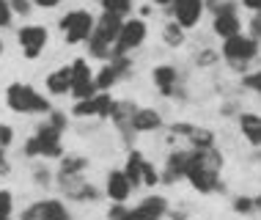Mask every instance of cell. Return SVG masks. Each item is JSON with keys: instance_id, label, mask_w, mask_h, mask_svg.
<instances>
[{"instance_id": "1", "label": "cell", "mask_w": 261, "mask_h": 220, "mask_svg": "<svg viewBox=\"0 0 261 220\" xmlns=\"http://www.w3.org/2000/svg\"><path fill=\"white\" fill-rule=\"evenodd\" d=\"M220 171H223V154L212 149H195L190 168L185 174V179L193 184V190L198 193H215L220 187Z\"/></svg>"}, {"instance_id": "2", "label": "cell", "mask_w": 261, "mask_h": 220, "mask_svg": "<svg viewBox=\"0 0 261 220\" xmlns=\"http://www.w3.org/2000/svg\"><path fill=\"white\" fill-rule=\"evenodd\" d=\"M121 22H124V17H116V14H108V11L94 22V31L88 36V53L94 58H110L113 55V44L118 39Z\"/></svg>"}, {"instance_id": "3", "label": "cell", "mask_w": 261, "mask_h": 220, "mask_svg": "<svg viewBox=\"0 0 261 220\" xmlns=\"http://www.w3.org/2000/svg\"><path fill=\"white\" fill-rule=\"evenodd\" d=\"M6 105L14 110V113H50L53 105L47 96H41L33 86H28V83H11L9 88H6Z\"/></svg>"}, {"instance_id": "4", "label": "cell", "mask_w": 261, "mask_h": 220, "mask_svg": "<svg viewBox=\"0 0 261 220\" xmlns=\"http://www.w3.org/2000/svg\"><path fill=\"white\" fill-rule=\"evenodd\" d=\"M61 132L58 127H53L50 121L41 124L36 135L22 146V154L25 157H63V146H61Z\"/></svg>"}, {"instance_id": "5", "label": "cell", "mask_w": 261, "mask_h": 220, "mask_svg": "<svg viewBox=\"0 0 261 220\" xmlns=\"http://www.w3.org/2000/svg\"><path fill=\"white\" fill-rule=\"evenodd\" d=\"M256 55H258V39L242 36V33L223 39V58L228 61L231 69H237V72H242Z\"/></svg>"}, {"instance_id": "6", "label": "cell", "mask_w": 261, "mask_h": 220, "mask_svg": "<svg viewBox=\"0 0 261 220\" xmlns=\"http://www.w3.org/2000/svg\"><path fill=\"white\" fill-rule=\"evenodd\" d=\"M94 22H96V19L91 17V11L74 9V11L63 14L58 25H61V31H63L66 44H80V41H88L91 31H94Z\"/></svg>"}, {"instance_id": "7", "label": "cell", "mask_w": 261, "mask_h": 220, "mask_svg": "<svg viewBox=\"0 0 261 220\" xmlns=\"http://www.w3.org/2000/svg\"><path fill=\"white\" fill-rule=\"evenodd\" d=\"M146 33H149V28H146V22L138 19V17L129 19V22H121V31H118V39H116V44H113L110 58L126 55V53H132V50H138L146 41Z\"/></svg>"}, {"instance_id": "8", "label": "cell", "mask_w": 261, "mask_h": 220, "mask_svg": "<svg viewBox=\"0 0 261 220\" xmlns=\"http://www.w3.org/2000/svg\"><path fill=\"white\" fill-rule=\"evenodd\" d=\"M113 99L108 91H96L94 96L88 99H77L72 113L77 118H110V110H113Z\"/></svg>"}, {"instance_id": "9", "label": "cell", "mask_w": 261, "mask_h": 220, "mask_svg": "<svg viewBox=\"0 0 261 220\" xmlns=\"http://www.w3.org/2000/svg\"><path fill=\"white\" fill-rule=\"evenodd\" d=\"M215 33L220 39H228V36H237V33H242V22H239V14H237V6L228 3V0H215Z\"/></svg>"}, {"instance_id": "10", "label": "cell", "mask_w": 261, "mask_h": 220, "mask_svg": "<svg viewBox=\"0 0 261 220\" xmlns=\"http://www.w3.org/2000/svg\"><path fill=\"white\" fill-rule=\"evenodd\" d=\"M168 215V201L162 195H146L138 207H124L121 220H162Z\"/></svg>"}, {"instance_id": "11", "label": "cell", "mask_w": 261, "mask_h": 220, "mask_svg": "<svg viewBox=\"0 0 261 220\" xmlns=\"http://www.w3.org/2000/svg\"><path fill=\"white\" fill-rule=\"evenodd\" d=\"M17 39H19V47H22V55L28 61H33L44 53L47 41H50V33L41 25H25V28H19Z\"/></svg>"}, {"instance_id": "12", "label": "cell", "mask_w": 261, "mask_h": 220, "mask_svg": "<svg viewBox=\"0 0 261 220\" xmlns=\"http://www.w3.org/2000/svg\"><path fill=\"white\" fill-rule=\"evenodd\" d=\"M69 69H72V94H74V99H88V96H94L96 91H99L86 58H74L72 63H69Z\"/></svg>"}, {"instance_id": "13", "label": "cell", "mask_w": 261, "mask_h": 220, "mask_svg": "<svg viewBox=\"0 0 261 220\" xmlns=\"http://www.w3.org/2000/svg\"><path fill=\"white\" fill-rule=\"evenodd\" d=\"M19 220H72V212L63 207V201H58V198H47V201L31 204Z\"/></svg>"}, {"instance_id": "14", "label": "cell", "mask_w": 261, "mask_h": 220, "mask_svg": "<svg viewBox=\"0 0 261 220\" xmlns=\"http://www.w3.org/2000/svg\"><path fill=\"white\" fill-rule=\"evenodd\" d=\"M173 6V22H179L181 28H195L201 22V14L206 9L203 0H171Z\"/></svg>"}, {"instance_id": "15", "label": "cell", "mask_w": 261, "mask_h": 220, "mask_svg": "<svg viewBox=\"0 0 261 220\" xmlns=\"http://www.w3.org/2000/svg\"><path fill=\"white\" fill-rule=\"evenodd\" d=\"M193 152H195V149H176V152H171V154H168L165 171H162L160 182H165V184H173L176 179H181V176L187 174V168H190V160H193Z\"/></svg>"}, {"instance_id": "16", "label": "cell", "mask_w": 261, "mask_h": 220, "mask_svg": "<svg viewBox=\"0 0 261 220\" xmlns=\"http://www.w3.org/2000/svg\"><path fill=\"white\" fill-rule=\"evenodd\" d=\"M129 66H132V63H129V58H126V55H116V58H110L108 66H102V72L94 77V80H96V88H99V91L113 88L126 72H129Z\"/></svg>"}, {"instance_id": "17", "label": "cell", "mask_w": 261, "mask_h": 220, "mask_svg": "<svg viewBox=\"0 0 261 220\" xmlns=\"http://www.w3.org/2000/svg\"><path fill=\"white\" fill-rule=\"evenodd\" d=\"M58 182H61L63 193L69 198H74V201H99V190L83 179V174L80 176H61Z\"/></svg>"}, {"instance_id": "18", "label": "cell", "mask_w": 261, "mask_h": 220, "mask_svg": "<svg viewBox=\"0 0 261 220\" xmlns=\"http://www.w3.org/2000/svg\"><path fill=\"white\" fill-rule=\"evenodd\" d=\"M151 80H154V86L160 88L162 96H176L179 94V72H176V66H171V63L154 66Z\"/></svg>"}, {"instance_id": "19", "label": "cell", "mask_w": 261, "mask_h": 220, "mask_svg": "<svg viewBox=\"0 0 261 220\" xmlns=\"http://www.w3.org/2000/svg\"><path fill=\"white\" fill-rule=\"evenodd\" d=\"M132 113H135V105L132 102H113V110H110V118L116 121L118 132H121V138L129 143L132 140Z\"/></svg>"}, {"instance_id": "20", "label": "cell", "mask_w": 261, "mask_h": 220, "mask_svg": "<svg viewBox=\"0 0 261 220\" xmlns=\"http://www.w3.org/2000/svg\"><path fill=\"white\" fill-rule=\"evenodd\" d=\"M132 193V184L124 171H110L108 174V198L113 204H124Z\"/></svg>"}, {"instance_id": "21", "label": "cell", "mask_w": 261, "mask_h": 220, "mask_svg": "<svg viewBox=\"0 0 261 220\" xmlns=\"http://www.w3.org/2000/svg\"><path fill=\"white\" fill-rule=\"evenodd\" d=\"M162 127V116L154 108H135L132 113V130L135 132H154Z\"/></svg>"}, {"instance_id": "22", "label": "cell", "mask_w": 261, "mask_h": 220, "mask_svg": "<svg viewBox=\"0 0 261 220\" xmlns=\"http://www.w3.org/2000/svg\"><path fill=\"white\" fill-rule=\"evenodd\" d=\"M47 91L53 96H66L72 91V69L69 66H61L55 69L53 75H47Z\"/></svg>"}, {"instance_id": "23", "label": "cell", "mask_w": 261, "mask_h": 220, "mask_svg": "<svg viewBox=\"0 0 261 220\" xmlns=\"http://www.w3.org/2000/svg\"><path fill=\"white\" fill-rule=\"evenodd\" d=\"M239 130L250 146H261V116L256 113H242L239 116Z\"/></svg>"}, {"instance_id": "24", "label": "cell", "mask_w": 261, "mask_h": 220, "mask_svg": "<svg viewBox=\"0 0 261 220\" xmlns=\"http://www.w3.org/2000/svg\"><path fill=\"white\" fill-rule=\"evenodd\" d=\"M143 162H146L143 152H138V149L129 152V160H126L124 174H126V179H129L132 187H140V184H143Z\"/></svg>"}, {"instance_id": "25", "label": "cell", "mask_w": 261, "mask_h": 220, "mask_svg": "<svg viewBox=\"0 0 261 220\" xmlns=\"http://www.w3.org/2000/svg\"><path fill=\"white\" fill-rule=\"evenodd\" d=\"M88 168V160L80 157V154H69V157L61 160V176H80Z\"/></svg>"}, {"instance_id": "26", "label": "cell", "mask_w": 261, "mask_h": 220, "mask_svg": "<svg viewBox=\"0 0 261 220\" xmlns=\"http://www.w3.org/2000/svg\"><path fill=\"white\" fill-rule=\"evenodd\" d=\"M190 146L193 149H212L215 146V132L212 130H201V127H193V132L187 135Z\"/></svg>"}, {"instance_id": "27", "label": "cell", "mask_w": 261, "mask_h": 220, "mask_svg": "<svg viewBox=\"0 0 261 220\" xmlns=\"http://www.w3.org/2000/svg\"><path fill=\"white\" fill-rule=\"evenodd\" d=\"M162 39H165L168 47H181L185 44V28H181L179 22H168L165 28H162Z\"/></svg>"}, {"instance_id": "28", "label": "cell", "mask_w": 261, "mask_h": 220, "mask_svg": "<svg viewBox=\"0 0 261 220\" xmlns=\"http://www.w3.org/2000/svg\"><path fill=\"white\" fill-rule=\"evenodd\" d=\"M102 9L108 14H116V17H124L132 11V0H102Z\"/></svg>"}, {"instance_id": "29", "label": "cell", "mask_w": 261, "mask_h": 220, "mask_svg": "<svg viewBox=\"0 0 261 220\" xmlns=\"http://www.w3.org/2000/svg\"><path fill=\"white\" fill-rule=\"evenodd\" d=\"M14 212V195L9 190H0V220H9Z\"/></svg>"}, {"instance_id": "30", "label": "cell", "mask_w": 261, "mask_h": 220, "mask_svg": "<svg viewBox=\"0 0 261 220\" xmlns=\"http://www.w3.org/2000/svg\"><path fill=\"white\" fill-rule=\"evenodd\" d=\"M160 182V174H157V168L151 165L149 160L143 162V184H149V187H154V184Z\"/></svg>"}, {"instance_id": "31", "label": "cell", "mask_w": 261, "mask_h": 220, "mask_svg": "<svg viewBox=\"0 0 261 220\" xmlns=\"http://www.w3.org/2000/svg\"><path fill=\"white\" fill-rule=\"evenodd\" d=\"M234 209L239 212V215H248V212H253V209H256V201H253V198H237V201H234Z\"/></svg>"}, {"instance_id": "32", "label": "cell", "mask_w": 261, "mask_h": 220, "mask_svg": "<svg viewBox=\"0 0 261 220\" xmlns=\"http://www.w3.org/2000/svg\"><path fill=\"white\" fill-rule=\"evenodd\" d=\"M11 17H14V11H11L9 0H0V28H9L11 25Z\"/></svg>"}, {"instance_id": "33", "label": "cell", "mask_w": 261, "mask_h": 220, "mask_svg": "<svg viewBox=\"0 0 261 220\" xmlns=\"http://www.w3.org/2000/svg\"><path fill=\"white\" fill-rule=\"evenodd\" d=\"M9 6H11V11L14 14H22V17H28L31 14V0H9Z\"/></svg>"}, {"instance_id": "34", "label": "cell", "mask_w": 261, "mask_h": 220, "mask_svg": "<svg viewBox=\"0 0 261 220\" xmlns=\"http://www.w3.org/2000/svg\"><path fill=\"white\" fill-rule=\"evenodd\" d=\"M11 140H14V130L9 124H0V149L11 146Z\"/></svg>"}, {"instance_id": "35", "label": "cell", "mask_w": 261, "mask_h": 220, "mask_svg": "<svg viewBox=\"0 0 261 220\" xmlns=\"http://www.w3.org/2000/svg\"><path fill=\"white\" fill-rule=\"evenodd\" d=\"M245 88H253L261 96V72H253V75L245 77Z\"/></svg>"}, {"instance_id": "36", "label": "cell", "mask_w": 261, "mask_h": 220, "mask_svg": "<svg viewBox=\"0 0 261 220\" xmlns=\"http://www.w3.org/2000/svg\"><path fill=\"white\" fill-rule=\"evenodd\" d=\"M250 33L253 39H261V11H256V17L250 19Z\"/></svg>"}, {"instance_id": "37", "label": "cell", "mask_w": 261, "mask_h": 220, "mask_svg": "<svg viewBox=\"0 0 261 220\" xmlns=\"http://www.w3.org/2000/svg\"><path fill=\"white\" fill-rule=\"evenodd\" d=\"M33 176H36V184H50V171L47 168H36Z\"/></svg>"}, {"instance_id": "38", "label": "cell", "mask_w": 261, "mask_h": 220, "mask_svg": "<svg viewBox=\"0 0 261 220\" xmlns=\"http://www.w3.org/2000/svg\"><path fill=\"white\" fill-rule=\"evenodd\" d=\"M217 61V55L212 53V50H203V55H198V63L201 66H209V63H215Z\"/></svg>"}, {"instance_id": "39", "label": "cell", "mask_w": 261, "mask_h": 220, "mask_svg": "<svg viewBox=\"0 0 261 220\" xmlns=\"http://www.w3.org/2000/svg\"><path fill=\"white\" fill-rule=\"evenodd\" d=\"M31 3H33V6H41V9H55L61 0H31Z\"/></svg>"}, {"instance_id": "40", "label": "cell", "mask_w": 261, "mask_h": 220, "mask_svg": "<svg viewBox=\"0 0 261 220\" xmlns=\"http://www.w3.org/2000/svg\"><path fill=\"white\" fill-rule=\"evenodd\" d=\"M239 3H242L245 9H250V11H261V0H239Z\"/></svg>"}, {"instance_id": "41", "label": "cell", "mask_w": 261, "mask_h": 220, "mask_svg": "<svg viewBox=\"0 0 261 220\" xmlns=\"http://www.w3.org/2000/svg\"><path fill=\"white\" fill-rule=\"evenodd\" d=\"M9 171V162H6V154H3V149H0V174H6Z\"/></svg>"}, {"instance_id": "42", "label": "cell", "mask_w": 261, "mask_h": 220, "mask_svg": "<svg viewBox=\"0 0 261 220\" xmlns=\"http://www.w3.org/2000/svg\"><path fill=\"white\" fill-rule=\"evenodd\" d=\"M154 6H171V0H151Z\"/></svg>"}, {"instance_id": "43", "label": "cell", "mask_w": 261, "mask_h": 220, "mask_svg": "<svg viewBox=\"0 0 261 220\" xmlns=\"http://www.w3.org/2000/svg\"><path fill=\"white\" fill-rule=\"evenodd\" d=\"M253 201H256V209H261V195H256Z\"/></svg>"}, {"instance_id": "44", "label": "cell", "mask_w": 261, "mask_h": 220, "mask_svg": "<svg viewBox=\"0 0 261 220\" xmlns=\"http://www.w3.org/2000/svg\"><path fill=\"white\" fill-rule=\"evenodd\" d=\"M173 220H185V217H181V215H176V217H173Z\"/></svg>"}, {"instance_id": "45", "label": "cell", "mask_w": 261, "mask_h": 220, "mask_svg": "<svg viewBox=\"0 0 261 220\" xmlns=\"http://www.w3.org/2000/svg\"><path fill=\"white\" fill-rule=\"evenodd\" d=\"M0 53H3V41H0Z\"/></svg>"}, {"instance_id": "46", "label": "cell", "mask_w": 261, "mask_h": 220, "mask_svg": "<svg viewBox=\"0 0 261 220\" xmlns=\"http://www.w3.org/2000/svg\"><path fill=\"white\" fill-rule=\"evenodd\" d=\"M212 3H215V0H212Z\"/></svg>"}]
</instances>
